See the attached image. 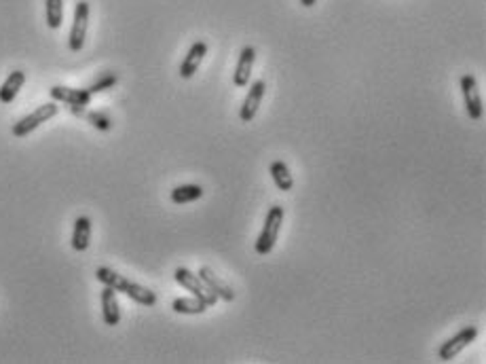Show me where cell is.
Returning a JSON list of instances; mask_svg holds the SVG:
<instances>
[{
	"instance_id": "ba28073f",
	"label": "cell",
	"mask_w": 486,
	"mask_h": 364,
	"mask_svg": "<svg viewBox=\"0 0 486 364\" xmlns=\"http://www.w3.org/2000/svg\"><path fill=\"white\" fill-rule=\"evenodd\" d=\"M459 83H461V93H463L468 117L472 121H480L482 119V112H485V106H482V97H480V90H478L476 79L472 75H463Z\"/></svg>"
},
{
	"instance_id": "5b68a950",
	"label": "cell",
	"mask_w": 486,
	"mask_h": 364,
	"mask_svg": "<svg viewBox=\"0 0 486 364\" xmlns=\"http://www.w3.org/2000/svg\"><path fill=\"white\" fill-rule=\"evenodd\" d=\"M476 337H478V328L476 326H463L457 335H453L450 339H446L442 346H440V350H438V358L442 360V363H450V360H455L470 343H474L476 341Z\"/></svg>"
},
{
	"instance_id": "277c9868",
	"label": "cell",
	"mask_w": 486,
	"mask_h": 364,
	"mask_svg": "<svg viewBox=\"0 0 486 364\" xmlns=\"http://www.w3.org/2000/svg\"><path fill=\"white\" fill-rule=\"evenodd\" d=\"M173 279H176L182 288H186L188 292H193V296H197L199 301H203L207 307H214V305H216L218 296L203 284V279H201L197 273H193L190 269H186V267H178V269L173 272Z\"/></svg>"
},
{
	"instance_id": "52a82bcc",
	"label": "cell",
	"mask_w": 486,
	"mask_h": 364,
	"mask_svg": "<svg viewBox=\"0 0 486 364\" xmlns=\"http://www.w3.org/2000/svg\"><path fill=\"white\" fill-rule=\"evenodd\" d=\"M87 28H89V2L81 0L75 6V19H72V28H70V36H68V47L72 53H79L85 47Z\"/></svg>"
},
{
	"instance_id": "30bf717a",
	"label": "cell",
	"mask_w": 486,
	"mask_h": 364,
	"mask_svg": "<svg viewBox=\"0 0 486 364\" xmlns=\"http://www.w3.org/2000/svg\"><path fill=\"white\" fill-rule=\"evenodd\" d=\"M207 43L205 41H197V43H193L190 45V49H188V53H186V58H184V62L180 64V77L182 79H190V77H195V73L199 70V66H201V62H203V58L207 55Z\"/></svg>"
},
{
	"instance_id": "6da1fadb",
	"label": "cell",
	"mask_w": 486,
	"mask_h": 364,
	"mask_svg": "<svg viewBox=\"0 0 486 364\" xmlns=\"http://www.w3.org/2000/svg\"><path fill=\"white\" fill-rule=\"evenodd\" d=\"M95 277L97 282H102L104 286H110L114 288L117 292H123L127 294L131 301L144 305V307H155L157 305V292H153L151 288L142 286V284H136L131 279H127L125 275H121L119 272L110 269V267H99L95 272Z\"/></svg>"
},
{
	"instance_id": "9a60e30c",
	"label": "cell",
	"mask_w": 486,
	"mask_h": 364,
	"mask_svg": "<svg viewBox=\"0 0 486 364\" xmlns=\"http://www.w3.org/2000/svg\"><path fill=\"white\" fill-rule=\"evenodd\" d=\"M72 248L77 252H85L91 244V218L89 216H79L75 220V229H72Z\"/></svg>"
},
{
	"instance_id": "3957f363",
	"label": "cell",
	"mask_w": 486,
	"mask_h": 364,
	"mask_svg": "<svg viewBox=\"0 0 486 364\" xmlns=\"http://www.w3.org/2000/svg\"><path fill=\"white\" fill-rule=\"evenodd\" d=\"M58 112H60L58 102H47V104H40V106H38V108H34L30 114H26L23 119H19V121L11 127V134H13L15 138H26L28 134H32L34 129H38L43 123H47L49 119H53Z\"/></svg>"
},
{
	"instance_id": "44dd1931",
	"label": "cell",
	"mask_w": 486,
	"mask_h": 364,
	"mask_svg": "<svg viewBox=\"0 0 486 364\" xmlns=\"http://www.w3.org/2000/svg\"><path fill=\"white\" fill-rule=\"evenodd\" d=\"M87 121H89L95 129H99V132H110V129H112V121H110V117H108L106 112H99V110L87 112Z\"/></svg>"
},
{
	"instance_id": "ffe728a7",
	"label": "cell",
	"mask_w": 486,
	"mask_h": 364,
	"mask_svg": "<svg viewBox=\"0 0 486 364\" xmlns=\"http://www.w3.org/2000/svg\"><path fill=\"white\" fill-rule=\"evenodd\" d=\"M119 83V77L114 75V73H102L87 90L91 91V95H95V93H102V91H108L112 90L114 85Z\"/></svg>"
},
{
	"instance_id": "5bb4252c",
	"label": "cell",
	"mask_w": 486,
	"mask_h": 364,
	"mask_svg": "<svg viewBox=\"0 0 486 364\" xmlns=\"http://www.w3.org/2000/svg\"><path fill=\"white\" fill-rule=\"evenodd\" d=\"M23 85H26V73L23 70H13L4 79V83L0 85V102L2 104H11Z\"/></svg>"
},
{
	"instance_id": "9c48e42d",
	"label": "cell",
	"mask_w": 486,
	"mask_h": 364,
	"mask_svg": "<svg viewBox=\"0 0 486 364\" xmlns=\"http://www.w3.org/2000/svg\"><path fill=\"white\" fill-rule=\"evenodd\" d=\"M264 91H266V83L262 79L252 83V87L247 90V95L243 100L242 110H239V119L243 123H249L258 114V108H260V104L264 100Z\"/></svg>"
},
{
	"instance_id": "ac0fdd59",
	"label": "cell",
	"mask_w": 486,
	"mask_h": 364,
	"mask_svg": "<svg viewBox=\"0 0 486 364\" xmlns=\"http://www.w3.org/2000/svg\"><path fill=\"white\" fill-rule=\"evenodd\" d=\"M199 197H203V186H199V184H180L171 191V201L178 205L197 201Z\"/></svg>"
},
{
	"instance_id": "8fae6325",
	"label": "cell",
	"mask_w": 486,
	"mask_h": 364,
	"mask_svg": "<svg viewBox=\"0 0 486 364\" xmlns=\"http://www.w3.org/2000/svg\"><path fill=\"white\" fill-rule=\"evenodd\" d=\"M199 277L203 279V284L218 296V299H222V301H227V303H231L233 299H235V292H233V288L220 277V275H216L214 273V269H210V267H201L199 269Z\"/></svg>"
},
{
	"instance_id": "e0dca14e",
	"label": "cell",
	"mask_w": 486,
	"mask_h": 364,
	"mask_svg": "<svg viewBox=\"0 0 486 364\" xmlns=\"http://www.w3.org/2000/svg\"><path fill=\"white\" fill-rule=\"evenodd\" d=\"M171 309H173L176 314H184V316H201V314H205L210 307H207L203 301H199L197 296H190V299L180 296V299H176V301L171 303Z\"/></svg>"
},
{
	"instance_id": "d6986e66",
	"label": "cell",
	"mask_w": 486,
	"mask_h": 364,
	"mask_svg": "<svg viewBox=\"0 0 486 364\" xmlns=\"http://www.w3.org/2000/svg\"><path fill=\"white\" fill-rule=\"evenodd\" d=\"M45 17L51 30L62 28L64 21V0H45Z\"/></svg>"
},
{
	"instance_id": "4fadbf2b",
	"label": "cell",
	"mask_w": 486,
	"mask_h": 364,
	"mask_svg": "<svg viewBox=\"0 0 486 364\" xmlns=\"http://www.w3.org/2000/svg\"><path fill=\"white\" fill-rule=\"evenodd\" d=\"M254 62H256V49L254 47H243L242 53H239L237 68H235V75H233L235 87H247V83L252 79Z\"/></svg>"
},
{
	"instance_id": "7a4b0ae2",
	"label": "cell",
	"mask_w": 486,
	"mask_h": 364,
	"mask_svg": "<svg viewBox=\"0 0 486 364\" xmlns=\"http://www.w3.org/2000/svg\"><path fill=\"white\" fill-rule=\"evenodd\" d=\"M284 216H286V212H284L281 205H273L266 212L262 231H260V235H258V240L254 244V248H256V252L260 257H266V255L273 252V248L277 244V237H279V231H281V225H284Z\"/></svg>"
},
{
	"instance_id": "7402d4cb",
	"label": "cell",
	"mask_w": 486,
	"mask_h": 364,
	"mask_svg": "<svg viewBox=\"0 0 486 364\" xmlns=\"http://www.w3.org/2000/svg\"><path fill=\"white\" fill-rule=\"evenodd\" d=\"M315 2H318V0H301V4H303V6H307V9H309V6H313Z\"/></svg>"
},
{
	"instance_id": "8992f818",
	"label": "cell",
	"mask_w": 486,
	"mask_h": 364,
	"mask_svg": "<svg viewBox=\"0 0 486 364\" xmlns=\"http://www.w3.org/2000/svg\"><path fill=\"white\" fill-rule=\"evenodd\" d=\"M49 95L53 97V102L66 104L77 114H81L82 110L91 104V97H93L89 90H75V87H66V85H53L49 90Z\"/></svg>"
},
{
	"instance_id": "7c38bea8",
	"label": "cell",
	"mask_w": 486,
	"mask_h": 364,
	"mask_svg": "<svg viewBox=\"0 0 486 364\" xmlns=\"http://www.w3.org/2000/svg\"><path fill=\"white\" fill-rule=\"evenodd\" d=\"M102 318L106 326H117L121 322V307L117 299V290L110 286H104L102 290Z\"/></svg>"
},
{
	"instance_id": "2e32d148",
	"label": "cell",
	"mask_w": 486,
	"mask_h": 364,
	"mask_svg": "<svg viewBox=\"0 0 486 364\" xmlns=\"http://www.w3.org/2000/svg\"><path fill=\"white\" fill-rule=\"evenodd\" d=\"M269 172H271V178H273L275 186H277L279 191L288 193V191L294 188V178H292V174H290V168H288L281 159H275V161L271 164Z\"/></svg>"
}]
</instances>
